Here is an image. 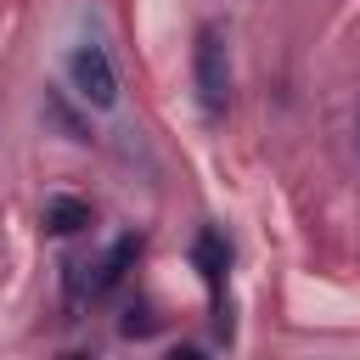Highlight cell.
<instances>
[{"label": "cell", "instance_id": "1", "mask_svg": "<svg viewBox=\"0 0 360 360\" xmlns=\"http://www.w3.org/2000/svg\"><path fill=\"white\" fill-rule=\"evenodd\" d=\"M191 79H197V101H202V112H225V101H231V56H225V34L214 28V22H202L197 28V45H191Z\"/></svg>", "mask_w": 360, "mask_h": 360}, {"label": "cell", "instance_id": "2", "mask_svg": "<svg viewBox=\"0 0 360 360\" xmlns=\"http://www.w3.org/2000/svg\"><path fill=\"white\" fill-rule=\"evenodd\" d=\"M68 73H73V90L96 107H112L118 101V73H112V56L101 45H79L68 56Z\"/></svg>", "mask_w": 360, "mask_h": 360}, {"label": "cell", "instance_id": "3", "mask_svg": "<svg viewBox=\"0 0 360 360\" xmlns=\"http://www.w3.org/2000/svg\"><path fill=\"white\" fill-rule=\"evenodd\" d=\"M135 259H141V236L129 231V236H118V242H112V248L101 253V264H96V276H84V292H90V298H101V292H112V287H118V281L129 276V264H135Z\"/></svg>", "mask_w": 360, "mask_h": 360}, {"label": "cell", "instance_id": "4", "mask_svg": "<svg viewBox=\"0 0 360 360\" xmlns=\"http://www.w3.org/2000/svg\"><path fill=\"white\" fill-rule=\"evenodd\" d=\"M191 264L202 270L208 292L219 298V287H225V270H231V248H225V236H219V231H197V242H191Z\"/></svg>", "mask_w": 360, "mask_h": 360}, {"label": "cell", "instance_id": "5", "mask_svg": "<svg viewBox=\"0 0 360 360\" xmlns=\"http://www.w3.org/2000/svg\"><path fill=\"white\" fill-rule=\"evenodd\" d=\"M90 202L84 197H45V214H39V225L51 231V236H79V231H90Z\"/></svg>", "mask_w": 360, "mask_h": 360}, {"label": "cell", "instance_id": "6", "mask_svg": "<svg viewBox=\"0 0 360 360\" xmlns=\"http://www.w3.org/2000/svg\"><path fill=\"white\" fill-rule=\"evenodd\" d=\"M39 112H45V124L51 129H62L68 141H90V129H84V118L62 101V90H45V101H39Z\"/></svg>", "mask_w": 360, "mask_h": 360}, {"label": "cell", "instance_id": "7", "mask_svg": "<svg viewBox=\"0 0 360 360\" xmlns=\"http://www.w3.org/2000/svg\"><path fill=\"white\" fill-rule=\"evenodd\" d=\"M152 326H158V321H152L146 309H129V315H124V338H146Z\"/></svg>", "mask_w": 360, "mask_h": 360}, {"label": "cell", "instance_id": "8", "mask_svg": "<svg viewBox=\"0 0 360 360\" xmlns=\"http://www.w3.org/2000/svg\"><path fill=\"white\" fill-rule=\"evenodd\" d=\"M354 146H360V135H354Z\"/></svg>", "mask_w": 360, "mask_h": 360}]
</instances>
